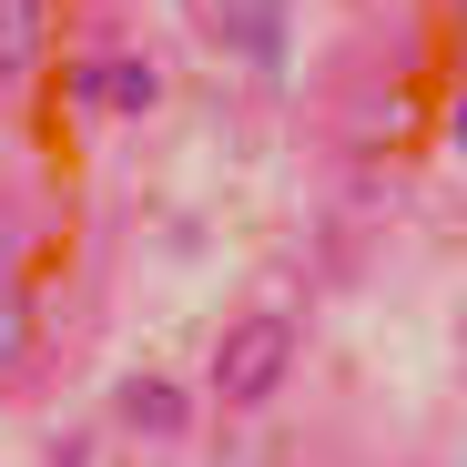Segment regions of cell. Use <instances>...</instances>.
I'll return each mask as SVG.
<instances>
[{
    "label": "cell",
    "mask_w": 467,
    "mask_h": 467,
    "mask_svg": "<svg viewBox=\"0 0 467 467\" xmlns=\"http://www.w3.org/2000/svg\"><path fill=\"white\" fill-rule=\"evenodd\" d=\"M295 346H305V326L285 316V305H244V316H234L223 336H213V366H203V386L213 397L244 417V407H265L275 386L295 376Z\"/></svg>",
    "instance_id": "cell-1"
},
{
    "label": "cell",
    "mask_w": 467,
    "mask_h": 467,
    "mask_svg": "<svg viewBox=\"0 0 467 467\" xmlns=\"http://www.w3.org/2000/svg\"><path fill=\"white\" fill-rule=\"evenodd\" d=\"M112 427H122V437H142L152 457H163V447H193V386H183V376H163V366L112 376Z\"/></svg>",
    "instance_id": "cell-2"
},
{
    "label": "cell",
    "mask_w": 467,
    "mask_h": 467,
    "mask_svg": "<svg viewBox=\"0 0 467 467\" xmlns=\"http://www.w3.org/2000/svg\"><path fill=\"white\" fill-rule=\"evenodd\" d=\"M407 132H417V82L407 71H376V82H356L336 102V142L346 152H397Z\"/></svg>",
    "instance_id": "cell-3"
},
{
    "label": "cell",
    "mask_w": 467,
    "mask_h": 467,
    "mask_svg": "<svg viewBox=\"0 0 467 467\" xmlns=\"http://www.w3.org/2000/svg\"><path fill=\"white\" fill-rule=\"evenodd\" d=\"M51 336H41V275L31 265H0V397H21L41 376Z\"/></svg>",
    "instance_id": "cell-4"
},
{
    "label": "cell",
    "mask_w": 467,
    "mask_h": 467,
    "mask_svg": "<svg viewBox=\"0 0 467 467\" xmlns=\"http://www.w3.org/2000/svg\"><path fill=\"white\" fill-rule=\"evenodd\" d=\"M61 61V0H0V92H31Z\"/></svg>",
    "instance_id": "cell-5"
},
{
    "label": "cell",
    "mask_w": 467,
    "mask_h": 467,
    "mask_svg": "<svg viewBox=\"0 0 467 467\" xmlns=\"http://www.w3.org/2000/svg\"><path fill=\"white\" fill-rule=\"evenodd\" d=\"M193 11H203L213 51L254 61V71H275V61H285V31H295V11H285V0H193Z\"/></svg>",
    "instance_id": "cell-6"
},
{
    "label": "cell",
    "mask_w": 467,
    "mask_h": 467,
    "mask_svg": "<svg viewBox=\"0 0 467 467\" xmlns=\"http://www.w3.org/2000/svg\"><path fill=\"white\" fill-rule=\"evenodd\" d=\"M61 102H71V112H102V102H112V51H102V41L61 61Z\"/></svg>",
    "instance_id": "cell-7"
},
{
    "label": "cell",
    "mask_w": 467,
    "mask_h": 467,
    "mask_svg": "<svg viewBox=\"0 0 467 467\" xmlns=\"http://www.w3.org/2000/svg\"><path fill=\"white\" fill-rule=\"evenodd\" d=\"M152 102H163V82H152V61H112V112H122V122H142Z\"/></svg>",
    "instance_id": "cell-8"
},
{
    "label": "cell",
    "mask_w": 467,
    "mask_h": 467,
    "mask_svg": "<svg viewBox=\"0 0 467 467\" xmlns=\"http://www.w3.org/2000/svg\"><path fill=\"white\" fill-rule=\"evenodd\" d=\"M41 457H51V467H71V457H82V467H92V457H102V437H82V427H61V437H41Z\"/></svg>",
    "instance_id": "cell-9"
},
{
    "label": "cell",
    "mask_w": 467,
    "mask_h": 467,
    "mask_svg": "<svg viewBox=\"0 0 467 467\" xmlns=\"http://www.w3.org/2000/svg\"><path fill=\"white\" fill-rule=\"evenodd\" d=\"M447 142H457V152H467V102H457V122H447Z\"/></svg>",
    "instance_id": "cell-10"
},
{
    "label": "cell",
    "mask_w": 467,
    "mask_h": 467,
    "mask_svg": "<svg viewBox=\"0 0 467 467\" xmlns=\"http://www.w3.org/2000/svg\"><path fill=\"white\" fill-rule=\"evenodd\" d=\"M447 31H467V0H447Z\"/></svg>",
    "instance_id": "cell-11"
}]
</instances>
